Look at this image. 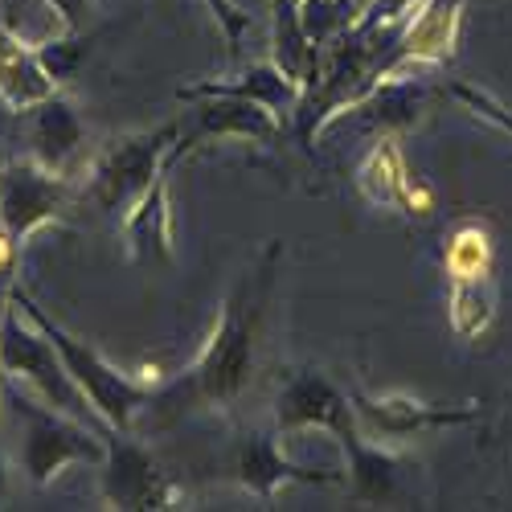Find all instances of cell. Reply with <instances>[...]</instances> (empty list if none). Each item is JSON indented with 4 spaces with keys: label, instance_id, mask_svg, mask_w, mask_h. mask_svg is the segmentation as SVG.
I'll list each match as a JSON object with an SVG mask.
<instances>
[{
    "label": "cell",
    "instance_id": "6da1fadb",
    "mask_svg": "<svg viewBox=\"0 0 512 512\" xmlns=\"http://www.w3.org/2000/svg\"><path fill=\"white\" fill-rule=\"evenodd\" d=\"M279 259H283V242H267L259 259L238 275V283L222 300L218 320H213L189 373L181 381H173V386L152 390V402L144 406L152 426L177 422L189 410L238 406V398L250 390L254 369H259V357H263V336H267V316H271V300H275Z\"/></svg>",
    "mask_w": 512,
    "mask_h": 512
},
{
    "label": "cell",
    "instance_id": "7a4b0ae2",
    "mask_svg": "<svg viewBox=\"0 0 512 512\" xmlns=\"http://www.w3.org/2000/svg\"><path fill=\"white\" fill-rule=\"evenodd\" d=\"M9 295L21 304V312L54 340V349L62 353L66 373L74 377V386L82 390V398H87L91 414L107 426V431H136V422H140L144 406L152 402V390H156V386H148V381H140V377H132V373H123V369L111 365L99 349H91L82 336H74L70 328H62L46 308L33 300L25 287L13 283Z\"/></svg>",
    "mask_w": 512,
    "mask_h": 512
},
{
    "label": "cell",
    "instance_id": "3957f363",
    "mask_svg": "<svg viewBox=\"0 0 512 512\" xmlns=\"http://www.w3.org/2000/svg\"><path fill=\"white\" fill-rule=\"evenodd\" d=\"M5 398L13 402L17 422H21V472L29 476V484L50 488L74 463H103L107 431L103 435L91 431L82 418L54 410L50 402H41L37 394L13 386V381Z\"/></svg>",
    "mask_w": 512,
    "mask_h": 512
},
{
    "label": "cell",
    "instance_id": "277c9868",
    "mask_svg": "<svg viewBox=\"0 0 512 512\" xmlns=\"http://www.w3.org/2000/svg\"><path fill=\"white\" fill-rule=\"evenodd\" d=\"M0 377L37 394L41 402H50L62 414H74L82 422L91 414L87 398H82L74 377L66 373L62 353L54 349V340L21 312L13 295L5 300V312H0Z\"/></svg>",
    "mask_w": 512,
    "mask_h": 512
},
{
    "label": "cell",
    "instance_id": "5b68a950",
    "mask_svg": "<svg viewBox=\"0 0 512 512\" xmlns=\"http://www.w3.org/2000/svg\"><path fill=\"white\" fill-rule=\"evenodd\" d=\"M181 156H185L181 152V123H160V127H152V132L119 136L95 160L91 181H87V197L103 213L123 218V213L136 205V197Z\"/></svg>",
    "mask_w": 512,
    "mask_h": 512
},
{
    "label": "cell",
    "instance_id": "8992f818",
    "mask_svg": "<svg viewBox=\"0 0 512 512\" xmlns=\"http://www.w3.org/2000/svg\"><path fill=\"white\" fill-rule=\"evenodd\" d=\"M70 201H74V185L58 168H46L33 156L0 164V222L21 246L37 230L62 222Z\"/></svg>",
    "mask_w": 512,
    "mask_h": 512
},
{
    "label": "cell",
    "instance_id": "52a82bcc",
    "mask_svg": "<svg viewBox=\"0 0 512 512\" xmlns=\"http://www.w3.org/2000/svg\"><path fill=\"white\" fill-rule=\"evenodd\" d=\"M99 492L103 504L119 512H160V508H177L181 500V488L164 476V467L136 439V431H107Z\"/></svg>",
    "mask_w": 512,
    "mask_h": 512
},
{
    "label": "cell",
    "instance_id": "ba28073f",
    "mask_svg": "<svg viewBox=\"0 0 512 512\" xmlns=\"http://www.w3.org/2000/svg\"><path fill=\"white\" fill-rule=\"evenodd\" d=\"M463 29V0H422L414 21L398 33L394 50L381 58L365 82V95L361 103L381 87V82H394L402 74H418V70H431L443 66L455 54V41ZM357 103V107H361Z\"/></svg>",
    "mask_w": 512,
    "mask_h": 512
},
{
    "label": "cell",
    "instance_id": "9c48e42d",
    "mask_svg": "<svg viewBox=\"0 0 512 512\" xmlns=\"http://www.w3.org/2000/svg\"><path fill=\"white\" fill-rule=\"evenodd\" d=\"M357 426H361V418L353 410V398L320 369L287 373V381L275 394V431L279 435L324 431L332 439H345Z\"/></svg>",
    "mask_w": 512,
    "mask_h": 512
},
{
    "label": "cell",
    "instance_id": "30bf717a",
    "mask_svg": "<svg viewBox=\"0 0 512 512\" xmlns=\"http://www.w3.org/2000/svg\"><path fill=\"white\" fill-rule=\"evenodd\" d=\"M349 398L361 426L381 439H418L431 431H451V426H472L484 418L476 402L443 406V402H418L410 394H369V390H349Z\"/></svg>",
    "mask_w": 512,
    "mask_h": 512
},
{
    "label": "cell",
    "instance_id": "8fae6325",
    "mask_svg": "<svg viewBox=\"0 0 512 512\" xmlns=\"http://www.w3.org/2000/svg\"><path fill=\"white\" fill-rule=\"evenodd\" d=\"M357 189L369 205L377 209H394V213H406V218H431L435 209V197L426 189L406 164V152L394 136H381L365 160L357 164Z\"/></svg>",
    "mask_w": 512,
    "mask_h": 512
},
{
    "label": "cell",
    "instance_id": "7c38bea8",
    "mask_svg": "<svg viewBox=\"0 0 512 512\" xmlns=\"http://www.w3.org/2000/svg\"><path fill=\"white\" fill-rule=\"evenodd\" d=\"M279 431H254V435H238L234 451H230V480L246 492H254L259 500H275L279 488L291 484H336L332 472H312V467L291 463L279 447Z\"/></svg>",
    "mask_w": 512,
    "mask_h": 512
},
{
    "label": "cell",
    "instance_id": "4fadbf2b",
    "mask_svg": "<svg viewBox=\"0 0 512 512\" xmlns=\"http://www.w3.org/2000/svg\"><path fill=\"white\" fill-rule=\"evenodd\" d=\"M349 463V496L357 504H402L410 500V484L418 463L410 455H398L381 443H369L365 431H349L345 439H336Z\"/></svg>",
    "mask_w": 512,
    "mask_h": 512
},
{
    "label": "cell",
    "instance_id": "5bb4252c",
    "mask_svg": "<svg viewBox=\"0 0 512 512\" xmlns=\"http://www.w3.org/2000/svg\"><path fill=\"white\" fill-rule=\"evenodd\" d=\"M283 132L279 111L250 103V99H230V95H213L197 99V123L193 132H181V152L205 144V140H250V144H275Z\"/></svg>",
    "mask_w": 512,
    "mask_h": 512
},
{
    "label": "cell",
    "instance_id": "9a60e30c",
    "mask_svg": "<svg viewBox=\"0 0 512 512\" xmlns=\"http://www.w3.org/2000/svg\"><path fill=\"white\" fill-rule=\"evenodd\" d=\"M168 164L164 173L136 197V205L123 213V246L132 263H168L173 259V197H168Z\"/></svg>",
    "mask_w": 512,
    "mask_h": 512
},
{
    "label": "cell",
    "instance_id": "2e32d148",
    "mask_svg": "<svg viewBox=\"0 0 512 512\" xmlns=\"http://www.w3.org/2000/svg\"><path fill=\"white\" fill-rule=\"evenodd\" d=\"M213 95L250 99V103H263L271 111H291V107H300V99H304V82L291 78L275 62H259V66H246L234 78H201V82H193V87L177 91L181 103H197V99H213Z\"/></svg>",
    "mask_w": 512,
    "mask_h": 512
},
{
    "label": "cell",
    "instance_id": "e0dca14e",
    "mask_svg": "<svg viewBox=\"0 0 512 512\" xmlns=\"http://www.w3.org/2000/svg\"><path fill=\"white\" fill-rule=\"evenodd\" d=\"M58 95L54 74L41 62V50L29 46L13 25L0 17V103L9 111H33L37 103H46Z\"/></svg>",
    "mask_w": 512,
    "mask_h": 512
},
{
    "label": "cell",
    "instance_id": "ac0fdd59",
    "mask_svg": "<svg viewBox=\"0 0 512 512\" xmlns=\"http://www.w3.org/2000/svg\"><path fill=\"white\" fill-rule=\"evenodd\" d=\"M25 115H29L33 160H41L46 168H58V173H66V164L82 152V144H87V127H82L78 111L62 95H50L46 103H37Z\"/></svg>",
    "mask_w": 512,
    "mask_h": 512
},
{
    "label": "cell",
    "instance_id": "d6986e66",
    "mask_svg": "<svg viewBox=\"0 0 512 512\" xmlns=\"http://www.w3.org/2000/svg\"><path fill=\"white\" fill-rule=\"evenodd\" d=\"M496 316V275L447 279V324L459 340H480Z\"/></svg>",
    "mask_w": 512,
    "mask_h": 512
},
{
    "label": "cell",
    "instance_id": "ffe728a7",
    "mask_svg": "<svg viewBox=\"0 0 512 512\" xmlns=\"http://www.w3.org/2000/svg\"><path fill=\"white\" fill-rule=\"evenodd\" d=\"M443 271L455 275H496V246L484 222H459L443 246Z\"/></svg>",
    "mask_w": 512,
    "mask_h": 512
},
{
    "label": "cell",
    "instance_id": "44dd1931",
    "mask_svg": "<svg viewBox=\"0 0 512 512\" xmlns=\"http://www.w3.org/2000/svg\"><path fill=\"white\" fill-rule=\"evenodd\" d=\"M451 99H459L472 115H480V119H488L492 127H500L504 136H512V111L496 99V95H488V91H480V87H472V82H455L451 87Z\"/></svg>",
    "mask_w": 512,
    "mask_h": 512
},
{
    "label": "cell",
    "instance_id": "7402d4cb",
    "mask_svg": "<svg viewBox=\"0 0 512 512\" xmlns=\"http://www.w3.org/2000/svg\"><path fill=\"white\" fill-rule=\"evenodd\" d=\"M41 50V62H46V70L54 74V82L62 87V82L78 70V62L87 58V41H82L78 33H66L62 41H46V46H37Z\"/></svg>",
    "mask_w": 512,
    "mask_h": 512
},
{
    "label": "cell",
    "instance_id": "603a6c76",
    "mask_svg": "<svg viewBox=\"0 0 512 512\" xmlns=\"http://www.w3.org/2000/svg\"><path fill=\"white\" fill-rule=\"evenodd\" d=\"M209 5V13H213V21H218V29H222V37H226V46H230V54L242 46V37H246V29H250V13H242L234 0H205Z\"/></svg>",
    "mask_w": 512,
    "mask_h": 512
},
{
    "label": "cell",
    "instance_id": "cb8c5ba5",
    "mask_svg": "<svg viewBox=\"0 0 512 512\" xmlns=\"http://www.w3.org/2000/svg\"><path fill=\"white\" fill-rule=\"evenodd\" d=\"M414 5V0H373V5H369V13L353 25L357 33H381V29H386L390 21H398L406 9Z\"/></svg>",
    "mask_w": 512,
    "mask_h": 512
},
{
    "label": "cell",
    "instance_id": "d4e9b609",
    "mask_svg": "<svg viewBox=\"0 0 512 512\" xmlns=\"http://www.w3.org/2000/svg\"><path fill=\"white\" fill-rule=\"evenodd\" d=\"M46 5L54 9V17L62 21L66 33H82V25L91 17V0H46Z\"/></svg>",
    "mask_w": 512,
    "mask_h": 512
},
{
    "label": "cell",
    "instance_id": "484cf974",
    "mask_svg": "<svg viewBox=\"0 0 512 512\" xmlns=\"http://www.w3.org/2000/svg\"><path fill=\"white\" fill-rule=\"evenodd\" d=\"M17 259H21V242L0 222V283H9L17 275Z\"/></svg>",
    "mask_w": 512,
    "mask_h": 512
},
{
    "label": "cell",
    "instance_id": "4316f807",
    "mask_svg": "<svg viewBox=\"0 0 512 512\" xmlns=\"http://www.w3.org/2000/svg\"><path fill=\"white\" fill-rule=\"evenodd\" d=\"M9 488V463H5V451H0V496Z\"/></svg>",
    "mask_w": 512,
    "mask_h": 512
},
{
    "label": "cell",
    "instance_id": "83f0119b",
    "mask_svg": "<svg viewBox=\"0 0 512 512\" xmlns=\"http://www.w3.org/2000/svg\"><path fill=\"white\" fill-rule=\"evenodd\" d=\"M0 381H5V377H0ZM5 402H9V398H5V386H0V418H5Z\"/></svg>",
    "mask_w": 512,
    "mask_h": 512
}]
</instances>
